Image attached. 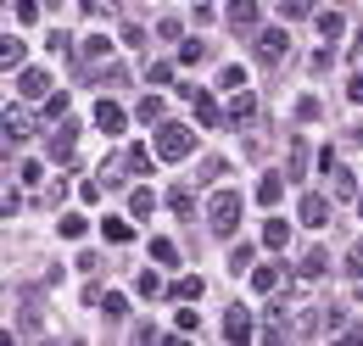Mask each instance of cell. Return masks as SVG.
<instances>
[{"instance_id": "e575fe53", "label": "cell", "mask_w": 363, "mask_h": 346, "mask_svg": "<svg viewBox=\"0 0 363 346\" xmlns=\"http://www.w3.org/2000/svg\"><path fill=\"white\" fill-rule=\"evenodd\" d=\"M145 79H151V84H168V79H174V67H168V62H151V67H145Z\"/></svg>"}, {"instance_id": "b9f144b4", "label": "cell", "mask_w": 363, "mask_h": 346, "mask_svg": "<svg viewBox=\"0 0 363 346\" xmlns=\"http://www.w3.org/2000/svg\"><path fill=\"white\" fill-rule=\"evenodd\" d=\"M347 101H358V106H363V73H352V84H347Z\"/></svg>"}, {"instance_id": "277c9868", "label": "cell", "mask_w": 363, "mask_h": 346, "mask_svg": "<svg viewBox=\"0 0 363 346\" xmlns=\"http://www.w3.org/2000/svg\"><path fill=\"white\" fill-rule=\"evenodd\" d=\"M224 17H229V28H235V34H252V28H257V0H229Z\"/></svg>"}, {"instance_id": "7a4b0ae2", "label": "cell", "mask_w": 363, "mask_h": 346, "mask_svg": "<svg viewBox=\"0 0 363 346\" xmlns=\"http://www.w3.org/2000/svg\"><path fill=\"white\" fill-rule=\"evenodd\" d=\"M190 145H196V134L184 129V123H157V157H162V162L190 157Z\"/></svg>"}, {"instance_id": "cb8c5ba5", "label": "cell", "mask_w": 363, "mask_h": 346, "mask_svg": "<svg viewBox=\"0 0 363 346\" xmlns=\"http://www.w3.org/2000/svg\"><path fill=\"white\" fill-rule=\"evenodd\" d=\"M252 112H257V101H252L246 89H235V101H229V118L240 123V118H252Z\"/></svg>"}, {"instance_id": "5b68a950", "label": "cell", "mask_w": 363, "mask_h": 346, "mask_svg": "<svg viewBox=\"0 0 363 346\" xmlns=\"http://www.w3.org/2000/svg\"><path fill=\"white\" fill-rule=\"evenodd\" d=\"M224 341H235V346L252 341V313H246V307H229L224 313Z\"/></svg>"}, {"instance_id": "f546056e", "label": "cell", "mask_w": 363, "mask_h": 346, "mask_svg": "<svg viewBox=\"0 0 363 346\" xmlns=\"http://www.w3.org/2000/svg\"><path fill=\"white\" fill-rule=\"evenodd\" d=\"M101 307H106V318H123V313H129V302H123L118 291H106V296H101Z\"/></svg>"}, {"instance_id": "52a82bcc", "label": "cell", "mask_w": 363, "mask_h": 346, "mask_svg": "<svg viewBox=\"0 0 363 346\" xmlns=\"http://www.w3.org/2000/svg\"><path fill=\"white\" fill-rule=\"evenodd\" d=\"M17 89H23L28 101H45V95H50V73H40V67H23V73H17Z\"/></svg>"}, {"instance_id": "7bdbcfd3", "label": "cell", "mask_w": 363, "mask_h": 346, "mask_svg": "<svg viewBox=\"0 0 363 346\" xmlns=\"http://www.w3.org/2000/svg\"><path fill=\"white\" fill-rule=\"evenodd\" d=\"M352 56H363V28H358V40H352Z\"/></svg>"}, {"instance_id": "d6986e66", "label": "cell", "mask_w": 363, "mask_h": 346, "mask_svg": "<svg viewBox=\"0 0 363 346\" xmlns=\"http://www.w3.org/2000/svg\"><path fill=\"white\" fill-rule=\"evenodd\" d=\"M23 50H28V45L17 40V34H6V45H0V62H6L11 73H17V67H23Z\"/></svg>"}, {"instance_id": "7c38bea8", "label": "cell", "mask_w": 363, "mask_h": 346, "mask_svg": "<svg viewBox=\"0 0 363 346\" xmlns=\"http://www.w3.org/2000/svg\"><path fill=\"white\" fill-rule=\"evenodd\" d=\"M201 291H207V285H201V274H190V279H174V291H168V296H174V302H201Z\"/></svg>"}, {"instance_id": "ffe728a7", "label": "cell", "mask_w": 363, "mask_h": 346, "mask_svg": "<svg viewBox=\"0 0 363 346\" xmlns=\"http://www.w3.org/2000/svg\"><path fill=\"white\" fill-rule=\"evenodd\" d=\"M17 140H28V118L11 106V112H6V145H17Z\"/></svg>"}, {"instance_id": "30bf717a", "label": "cell", "mask_w": 363, "mask_h": 346, "mask_svg": "<svg viewBox=\"0 0 363 346\" xmlns=\"http://www.w3.org/2000/svg\"><path fill=\"white\" fill-rule=\"evenodd\" d=\"M184 95H190V106H196V118H201V123L213 129V123H218V101H213L207 89H184Z\"/></svg>"}, {"instance_id": "603a6c76", "label": "cell", "mask_w": 363, "mask_h": 346, "mask_svg": "<svg viewBox=\"0 0 363 346\" xmlns=\"http://www.w3.org/2000/svg\"><path fill=\"white\" fill-rule=\"evenodd\" d=\"M162 112H168L162 95H145V101H140V123H162Z\"/></svg>"}, {"instance_id": "8992f818", "label": "cell", "mask_w": 363, "mask_h": 346, "mask_svg": "<svg viewBox=\"0 0 363 346\" xmlns=\"http://www.w3.org/2000/svg\"><path fill=\"white\" fill-rule=\"evenodd\" d=\"M123 123H129V118H123L118 101H95V129L101 134H123Z\"/></svg>"}, {"instance_id": "d6a6232c", "label": "cell", "mask_w": 363, "mask_h": 346, "mask_svg": "<svg viewBox=\"0 0 363 346\" xmlns=\"http://www.w3.org/2000/svg\"><path fill=\"white\" fill-rule=\"evenodd\" d=\"M151 257L157 262H179V252H174V240H151Z\"/></svg>"}, {"instance_id": "f1b7e54d", "label": "cell", "mask_w": 363, "mask_h": 346, "mask_svg": "<svg viewBox=\"0 0 363 346\" xmlns=\"http://www.w3.org/2000/svg\"><path fill=\"white\" fill-rule=\"evenodd\" d=\"M246 268H252V246H235L229 252V274H246Z\"/></svg>"}, {"instance_id": "4fadbf2b", "label": "cell", "mask_w": 363, "mask_h": 346, "mask_svg": "<svg viewBox=\"0 0 363 346\" xmlns=\"http://www.w3.org/2000/svg\"><path fill=\"white\" fill-rule=\"evenodd\" d=\"M285 240H291V223H285V218H269V223H263V246H269V252H279Z\"/></svg>"}, {"instance_id": "83f0119b", "label": "cell", "mask_w": 363, "mask_h": 346, "mask_svg": "<svg viewBox=\"0 0 363 346\" xmlns=\"http://www.w3.org/2000/svg\"><path fill=\"white\" fill-rule=\"evenodd\" d=\"M106 50H112V40H106V34H90V40H84V56H90V62H101Z\"/></svg>"}, {"instance_id": "74e56055", "label": "cell", "mask_w": 363, "mask_h": 346, "mask_svg": "<svg viewBox=\"0 0 363 346\" xmlns=\"http://www.w3.org/2000/svg\"><path fill=\"white\" fill-rule=\"evenodd\" d=\"M45 112L50 118H67V95H45Z\"/></svg>"}, {"instance_id": "ab89813d", "label": "cell", "mask_w": 363, "mask_h": 346, "mask_svg": "<svg viewBox=\"0 0 363 346\" xmlns=\"http://www.w3.org/2000/svg\"><path fill=\"white\" fill-rule=\"evenodd\" d=\"M347 268H352V279H363V240L352 246V257H347Z\"/></svg>"}, {"instance_id": "4316f807", "label": "cell", "mask_w": 363, "mask_h": 346, "mask_svg": "<svg viewBox=\"0 0 363 346\" xmlns=\"http://www.w3.org/2000/svg\"><path fill=\"white\" fill-rule=\"evenodd\" d=\"M135 285H140V296H162V291H168V285H162V274H151V268L140 274Z\"/></svg>"}, {"instance_id": "8fae6325", "label": "cell", "mask_w": 363, "mask_h": 346, "mask_svg": "<svg viewBox=\"0 0 363 346\" xmlns=\"http://www.w3.org/2000/svg\"><path fill=\"white\" fill-rule=\"evenodd\" d=\"M324 173H330V190H335V196H341V201H347V196H352V190H358V179H352V173L341 168V162H330V168H324Z\"/></svg>"}, {"instance_id": "9c48e42d", "label": "cell", "mask_w": 363, "mask_h": 346, "mask_svg": "<svg viewBox=\"0 0 363 346\" xmlns=\"http://www.w3.org/2000/svg\"><path fill=\"white\" fill-rule=\"evenodd\" d=\"M302 223H308V229H324V223H330V201H324V196H302Z\"/></svg>"}, {"instance_id": "44dd1931", "label": "cell", "mask_w": 363, "mask_h": 346, "mask_svg": "<svg viewBox=\"0 0 363 346\" xmlns=\"http://www.w3.org/2000/svg\"><path fill=\"white\" fill-rule=\"evenodd\" d=\"M279 285V262H263V268H252V291H274Z\"/></svg>"}, {"instance_id": "9a60e30c", "label": "cell", "mask_w": 363, "mask_h": 346, "mask_svg": "<svg viewBox=\"0 0 363 346\" xmlns=\"http://www.w3.org/2000/svg\"><path fill=\"white\" fill-rule=\"evenodd\" d=\"M318 34H324V40L335 45L341 34H347V17H341V11H318Z\"/></svg>"}, {"instance_id": "5bb4252c", "label": "cell", "mask_w": 363, "mask_h": 346, "mask_svg": "<svg viewBox=\"0 0 363 346\" xmlns=\"http://www.w3.org/2000/svg\"><path fill=\"white\" fill-rule=\"evenodd\" d=\"M168 207H174L179 218H196V196H190V184H174V190H168Z\"/></svg>"}, {"instance_id": "ba28073f", "label": "cell", "mask_w": 363, "mask_h": 346, "mask_svg": "<svg viewBox=\"0 0 363 346\" xmlns=\"http://www.w3.org/2000/svg\"><path fill=\"white\" fill-rule=\"evenodd\" d=\"M73 145H79V123H67V118H62V129L50 134V157H56V162H67V157H73Z\"/></svg>"}, {"instance_id": "d4e9b609", "label": "cell", "mask_w": 363, "mask_h": 346, "mask_svg": "<svg viewBox=\"0 0 363 346\" xmlns=\"http://www.w3.org/2000/svg\"><path fill=\"white\" fill-rule=\"evenodd\" d=\"M56 229H62V240H84V229H90V223H84L79 213H67L62 223H56Z\"/></svg>"}, {"instance_id": "8d00e7d4", "label": "cell", "mask_w": 363, "mask_h": 346, "mask_svg": "<svg viewBox=\"0 0 363 346\" xmlns=\"http://www.w3.org/2000/svg\"><path fill=\"white\" fill-rule=\"evenodd\" d=\"M218 84H224V89H246V73H240V67H224V79H218Z\"/></svg>"}, {"instance_id": "d590c367", "label": "cell", "mask_w": 363, "mask_h": 346, "mask_svg": "<svg viewBox=\"0 0 363 346\" xmlns=\"http://www.w3.org/2000/svg\"><path fill=\"white\" fill-rule=\"evenodd\" d=\"M308 168V145H302V140H296V145H291V179H296V173Z\"/></svg>"}, {"instance_id": "6da1fadb", "label": "cell", "mask_w": 363, "mask_h": 346, "mask_svg": "<svg viewBox=\"0 0 363 346\" xmlns=\"http://www.w3.org/2000/svg\"><path fill=\"white\" fill-rule=\"evenodd\" d=\"M235 223H240V190H213L207 229H213V235H235Z\"/></svg>"}, {"instance_id": "60d3db41", "label": "cell", "mask_w": 363, "mask_h": 346, "mask_svg": "<svg viewBox=\"0 0 363 346\" xmlns=\"http://www.w3.org/2000/svg\"><path fill=\"white\" fill-rule=\"evenodd\" d=\"M84 11L90 17H112V0H84Z\"/></svg>"}, {"instance_id": "484cf974", "label": "cell", "mask_w": 363, "mask_h": 346, "mask_svg": "<svg viewBox=\"0 0 363 346\" xmlns=\"http://www.w3.org/2000/svg\"><path fill=\"white\" fill-rule=\"evenodd\" d=\"M151 207H157L151 190H135V196H129V213H135V218H151Z\"/></svg>"}, {"instance_id": "e0dca14e", "label": "cell", "mask_w": 363, "mask_h": 346, "mask_svg": "<svg viewBox=\"0 0 363 346\" xmlns=\"http://www.w3.org/2000/svg\"><path fill=\"white\" fill-rule=\"evenodd\" d=\"M101 235H106L112 246H123V240L135 235V223H129V218H106V223H101Z\"/></svg>"}, {"instance_id": "ac0fdd59", "label": "cell", "mask_w": 363, "mask_h": 346, "mask_svg": "<svg viewBox=\"0 0 363 346\" xmlns=\"http://www.w3.org/2000/svg\"><path fill=\"white\" fill-rule=\"evenodd\" d=\"M123 173H151V151H145V145H129V151H123Z\"/></svg>"}, {"instance_id": "f35d334b", "label": "cell", "mask_w": 363, "mask_h": 346, "mask_svg": "<svg viewBox=\"0 0 363 346\" xmlns=\"http://www.w3.org/2000/svg\"><path fill=\"white\" fill-rule=\"evenodd\" d=\"M296 118H302V123H313V118H318V101H313V95H308V101H296Z\"/></svg>"}, {"instance_id": "3957f363", "label": "cell", "mask_w": 363, "mask_h": 346, "mask_svg": "<svg viewBox=\"0 0 363 346\" xmlns=\"http://www.w3.org/2000/svg\"><path fill=\"white\" fill-rule=\"evenodd\" d=\"M285 56H291V34H285V28H263V34H257V62H285Z\"/></svg>"}, {"instance_id": "7402d4cb", "label": "cell", "mask_w": 363, "mask_h": 346, "mask_svg": "<svg viewBox=\"0 0 363 346\" xmlns=\"http://www.w3.org/2000/svg\"><path fill=\"white\" fill-rule=\"evenodd\" d=\"M324 268H330V257H324V252H308V257H302V268H296V274H302V279H318V274H324Z\"/></svg>"}, {"instance_id": "4dcf8cb0", "label": "cell", "mask_w": 363, "mask_h": 346, "mask_svg": "<svg viewBox=\"0 0 363 346\" xmlns=\"http://www.w3.org/2000/svg\"><path fill=\"white\" fill-rule=\"evenodd\" d=\"M174 330H179V335H196V330H201V318H196L190 307H179V318H174Z\"/></svg>"}, {"instance_id": "836d02e7", "label": "cell", "mask_w": 363, "mask_h": 346, "mask_svg": "<svg viewBox=\"0 0 363 346\" xmlns=\"http://www.w3.org/2000/svg\"><path fill=\"white\" fill-rule=\"evenodd\" d=\"M201 56H207V45H201V40H184L179 45V62H201Z\"/></svg>"}, {"instance_id": "2e32d148", "label": "cell", "mask_w": 363, "mask_h": 346, "mask_svg": "<svg viewBox=\"0 0 363 346\" xmlns=\"http://www.w3.org/2000/svg\"><path fill=\"white\" fill-rule=\"evenodd\" d=\"M279 196H285V179H279V173H263V184H257V201H263V207H274Z\"/></svg>"}, {"instance_id": "1f68e13d", "label": "cell", "mask_w": 363, "mask_h": 346, "mask_svg": "<svg viewBox=\"0 0 363 346\" xmlns=\"http://www.w3.org/2000/svg\"><path fill=\"white\" fill-rule=\"evenodd\" d=\"M313 0H279V17H308Z\"/></svg>"}]
</instances>
